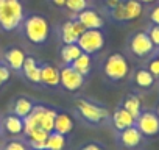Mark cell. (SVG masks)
Masks as SVG:
<instances>
[{"mask_svg": "<svg viewBox=\"0 0 159 150\" xmlns=\"http://www.w3.org/2000/svg\"><path fill=\"white\" fill-rule=\"evenodd\" d=\"M70 113L76 120L92 128L109 125L111 119V111L108 110V106L91 97H76L73 100Z\"/></svg>", "mask_w": 159, "mask_h": 150, "instance_id": "1", "label": "cell"}, {"mask_svg": "<svg viewBox=\"0 0 159 150\" xmlns=\"http://www.w3.org/2000/svg\"><path fill=\"white\" fill-rule=\"evenodd\" d=\"M100 73L108 85H117L125 82L131 73V64L126 55L112 52L106 55L100 63Z\"/></svg>", "mask_w": 159, "mask_h": 150, "instance_id": "2", "label": "cell"}, {"mask_svg": "<svg viewBox=\"0 0 159 150\" xmlns=\"http://www.w3.org/2000/svg\"><path fill=\"white\" fill-rule=\"evenodd\" d=\"M25 10L20 0H0V30L11 33L20 28Z\"/></svg>", "mask_w": 159, "mask_h": 150, "instance_id": "3", "label": "cell"}, {"mask_svg": "<svg viewBox=\"0 0 159 150\" xmlns=\"http://www.w3.org/2000/svg\"><path fill=\"white\" fill-rule=\"evenodd\" d=\"M20 28H22V35L25 36V39L34 45L45 44L48 39V35H50L48 21H47V17H44L41 14L25 16Z\"/></svg>", "mask_w": 159, "mask_h": 150, "instance_id": "4", "label": "cell"}, {"mask_svg": "<svg viewBox=\"0 0 159 150\" xmlns=\"http://www.w3.org/2000/svg\"><path fill=\"white\" fill-rule=\"evenodd\" d=\"M156 47L153 45L151 39L148 38L147 31H136L128 36L126 41V52L131 58L142 61V64L153 56Z\"/></svg>", "mask_w": 159, "mask_h": 150, "instance_id": "5", "label": "cell"}, {"mask_svg": "<svg viewBox=\"0 0 159 150\" xmlns=\"http://www.w3.org/2000/svg\"><path fill=\"white\" fill-rule=\"evenodd\" d=\"M136 127L145 138V141L156 139L159 136V117L153 108H143L136 117Z\"/></svg>", "mask_w": 159, "mask_h": 150, "instance_id": "6", "label": "cell"}, {"mask_svg": "<svg viewBox=\"0 0 159 150\" xmlns=\"http://www.w3.org/2000/svg\"><path fill=\"white\" fill-rule=\"evenodd\" d=\"M76 44L83 50V53L95 56L105 49L106 35L103 30H84V33L78 38Z\"/></svg>", "mask_w": 159, "mask_h": 150, "instance_id": "7", "label": "cell"}, {"mask_svg": "<svg viewBox=\"0 0 159 150\" xmlns=\"http://www.w3.org/2000/svg\"><path fill=\"white\" fill-rule=\"evenodd\" d=\"M59 88L66 92H78L88 83V78L76 72L72 66H59Z\"/></svg>", "mask_w": 159, "mask_h": 150, "instance_id": "8", "label": "cell"}, {"mask_svg": "<svg viewBox=\"0 0 159 150\" xmlns=\"http://www.w3.org/2000/svg\"><path fill=\"white\" fill-rule=\"evenodd\" d=\"M114 136H116V144L120 150H140L147 142L136 125H133L126 130L117 131V133H114Z\"/></svg>", "mask_w": 159, "mask_h": 150, "instance_id": "9", "label": "cell"}, {"mask_svg": "<svg viewBox=\"0 0 159 150\" xmlns=\"http://www.w3.org/2000/svg\"><path fill=\"white\" fill-rule=\"evenodd\" d=\"M129 85L131 88L134 89V92L140 94V92H150L154 86H156V80L154 77L150 73V70L142 64V66H137L134 70H131L129 73Z\"/></svg>", "mask_w": 159, "mask_h": 150, "instance_id": "10", "label": "cell"}, {"mask_svg": "<svg viewBox=\"0 0 159 150\" xmlns=\"http://www.w3.org/2000/svg\"><path fill=\"white\" fill-rule=\"evenodd\" d=\"M84 30L86 28L76 19L70 17L69 21H66L64 24H61L58 27V39L62 44H75L78 41V38L84 33Z\"/></svg>", "mask_w": 159, "mask_h": 150, "instance_id": "11", "label": "cell"}, {"mask_svg": "<svg viewBox=\"0 0 159 150\" xmlns=\"http://www.w3.org/2000/svg\"><path fill=\"white\" fill-rule=\"evenodd\" d=\"M25 50L19 45H10L7 47L3 52H2V59L10 69L11 72H16L20 75V70H22V66H24V61H25Z\"/></svg>", "mask_w": 159, "mask_h": 150, "instance_id": "12", "label": "cell"}, {"mask_svg": "<svg viewBox=\"0 0 159 150\" xmlns=\"http://www.w3.org/2000/svg\"><path fill=\"white\" fill-rule=\"evenodd\" d=\"M59 66L47 61H41V86L47 89L59 88Z\"/></svg>", "mask_w": 159, "mask_h": 150, "instance_id": "13", "label": "cell"}, {"mask_svg": "<svg viewBox=\"0 0 159 150\" xmlns=\"http://www.w3.org/2000/svg\"><path fill=\"white\" fill-rule=\"evenodd\" d=\"M20 77H24L28 83L34 86H41V61L36 59L33 55H27L22 70H20Z\"/></svg>", "mask_w": 159, "mask_h": 150, "instance_id": "14", "label": "cell"}, {"mask_svg": "<svg viewBox=\"0 0 159 150\" xmlns=\"http://www.w3.org/2000/svg\"><path fill=\"white\" fill-rule=\"evenodd\" d=\"M109 125L114 130V133L126 130L133 125H136V117L131 116L125 108H122L120 105H117L114 108V111L111 113V119H109Z\"/></svg>", "mask_w": 159, "mask_h": 150, "instance_id": "15", "label": "cell"}, {"mask_svg": "<svg viewBox=\"0 0 159 150\" xmlns=\"http://www.w3.org/2000/svg\"><path fill=\"white\" fill-rule=\"evenodd\" d=\"M72 17L76 19L86 30H103L105 28V19L102 17V14H98L95 10H91V8H86Z\"/></svg>", "mask_w": 159, "mask_h": 150, "instance_id": "16", "label": "cell"}, {"mask_svg": "<svg viewBox=\"0 0 159 150\" xmlns=\"http://www.w3.org/2000/svg\"><path fill=\"white\" fill-rule=\"evenodd\" d=\"M75 128V117L70 111L67 110H59L56 111V117H55V127L53 131L61 133L64 136H70L72 131Z\"/></svg>", "mask_w": 159, "mask_h": 150, "instance_id": "17", "label": "cell"}, {"mask_svg": "<svg viewBox=\"0 0 159 150\" xmlns=\"http://www.w3.org/2000/svg\"><path fill=\"white\" fill-rule=\"evenodd\" d=\"M2 128H3V134H10L13 138H22L25 131L24 119L16 114L8 113L2 116Z\"/></svg>", "mask_w": 159, "mask_h": 150, "instance_id": "18", "label": "cell"}, {"mask_svg": "<svg viewBox=\"0 0 159 150\" xmlns=\"http://www.w3.org/2000/svg\"><path fill=\"white\" fill-rule=\"evenodd\" d=\"M38 102L33 99V97H28V96H17L11 100L10 103V113L11 114H16L22 119H25L34 108Z\"/></svg>", "mask_w": 159, "mask_h": 150, "instance_id": "19", "label": "cell"}, {"mask_svg": "<svg viewBox=\"0 0 159 150\" xmlns=\"http://www.w3.org/2000/svg\"><path fill=\"white\" fill-rule=\"evenodd\" d=\"M122 108H125L131 116H134V117H137L139 114H140V111L145 108L143 106V103H142V99H140V96L137 94V92H128L122 100H120V103H119Z\"/></svg>", "mask_w": 159, "mask_h": 150, "instance_id": "20", "label": "cell"}, {"mask_svg": "<svg viewBox=\"0 0 159 150\" xmlns=\"http://www.w3.org/2000/svg\"><path fill=\"white\" fill-rule=\"evenodd\" d=\"M76 72H80L83 75V77H86L88 80L91 78V73L94 70V56L88 55V53H81L72 64H70Z\"/></svg>", "mask_w": 159, "mask_h": 150, "instance_id": "21", "label": "cell"}, {"mask_svg": "<svg viewBox=\"0 0 159 150\" xmlns=\"http://www.w3.org/2000/svg\"><path fill=\"white\" fill-rule=\"evenodd\" d=\"M83 53V50L80 49V45L75 44H62L59 47V58H61V66H70L80 55Z\"/></svg>", "mask_w": 159, "mask_h": 150, "instance_id": "22", "label": "cell"}, {"mask_svg": "<svg viewBox=\"0 0 159 150\" xmlns=\"http://www.w3.org/2000/svg\"><path fill=\"white\" fill-rule=\"evenodd\" d=\"M123 10H125V22L136 21L143 13V3L139 0H123Z\"/></svg>", "mask_w": 159, "mask_h": 150, "instance_id": "23", "label": "cell"}, {"mask_svg": "<svg viewBox=\"0 0 159 150\" xmlns=\"http://www.w3.org/2000/svg\"><path fill=\"white\" fill-rule=\"evenodd\" d=\"M67 145H69V136H64L61 133L52 131L47 136L44 150H66Z\"/></svg>", "mask_w": 159, "mask_h": 150, "instance_id": "24", "label": "cell"}, {"mask_svg": "<svg viewBox=\"0 0 159 150\" xmlns=\"http://www.w3.org/2000/svg\"><path fill=\"white\" fill-rule=\"evenodd\" d=\"M56 111H58V108L50 106V105H45V108H44V111H42V116H41V128H44V130L48 131V133L53 131Z\"/></svg>", "mask_w": 159, "mask_h": 150, "instance_id": "25", "label": "cell"}, {"mask_svg": "<svg viewBox=\"0 0 159 150\" xmlns=\"http://www.w3.org/2000/svg\"><path fill=\"white\" fill-rule=\"evenodd\" d=\"M0 150H30V147L27 145V142L22 136V138H11V139L5 141Z\"/></svg>", "mask_w": 159, "mask_h": 150, "instance_id": "26", "label": "cell"}, {"mask_svg": "<svg viewBox=\"0 0 159 150\" xmlns=\"http://www.w3.org/2000/svg\"><path fill=\"white\" fill-rule=\"evenodd\" d=\"M88 7H89V0H66L64 8H67L72 13V16H75L78 13H81L83 10H86Z\"/></svg>", "mask_w": 159, "mask_h": 150, "instance_id": "27", "label": "cell"}, {"mask_svg": "<svg viewBox=\"0 0 159 150\" xmlns=\"http://www.w3.org/2000/svg\"><path fill=\"white\" fill-rule=\"evenodd\" d=\"M143 66L150 70V73L154 77V80L159 82V58L153 55L151 58H148V59L143 63Z\"/></svg>", "mask_w": 159, "mask_h": 150, "instance_id": "28", "label": "cell"}, {"mask_svg": "<svg viewBox=\"0 0 159 150\" xmlns=\"http://www.w3.org/2000/svg\"><path fill=\"white\" fill-rule=\"evenodd\" d=\"M145 31H147L148 38L151 39L153 45H154L156 49H159V25H150Z\"/></svg>", "mask_w": 159, "mask_h": 150, "instance_id": "29", "label": "cell"}, {"mask_svg": "<svg viewBox=\"0 0 159 150\" xmlns=\"http://www.w3.org/2000/svg\"><path fill=\"white\" fill-rule=\"evenodd\" d=\"M78 150H108V147L100 141H91V142L81 144L78 147Z\"/></svg>", "mask_w": 159, "mask_h": 150, "instance_id": "30", "label": "cell"}, {"mask_svg": "<svg viewBox=\"0 0 159 150\" xmlns=\"http://www.w3.org/2000/svg\"><path fill=\"white\" fill-rule=\"evenodd\" d=\"M10 78H11V69L0 59V80H2L3 85H5V83L10 82Z\"/></svg>", "mask_w": 159, "mask_h": 150, "instance_id": "31", "label": "cell"}, {"mask_svg": "<svg viewBox=\"0 0 159 150\" xmlns=\"http://www.w3.org/2000/svg\"><path fill=\"white\" fill-rule=\"evenodd\" d=\"M148 19H150L151 25H159V5H154V7L150 10Z\"/></svg>", "mask_w": 159, "mask_h": 150, "instance_id": "32", "label": "cell"}, {"mask_svg": "<svg viewBox=\"0 0 159 150\" xmlns=\"http://www.w3.org/2000/svg\"><path fill=\"white\" fill-rule=\"evenodd\" d=\"M120 2H122V0H103V5H105V8H106L108 11H111V10L116 8Z\"/></svg>", "mask_w": 159, "mask_h": 150, "instance_id": "33", "label": "cell"}, {"mask_svg": "<svg viewBox=\"0 0 159 150\" xmlns=\"http://www.w3.org/2000/svg\"><path fill=\"white\" fill-rule=\"evenodd\" d=\"M50 3L55 5L56 8H64L66 7V0H50Z\"/></svg>", "mask_w": 159, "mask_h": 150, "instance_id": "34", "label": "cell"}, {"mask_svg": "<svg viewBox=\"0 0 159 150\" xmlns=\"http://www.w3.org/2000/svg\"><path fill=\"white\" fill-rule=\"evenodd\" d=\"M140 3H156L157 0H139Z\"/></svg>", "mask_w": 159, "mask_h": 150, "instance_id": "35", "label": "cell"}, {"mask_svg": "<svg viewBox=\"0 0 159 150\" xmlns=\"http://www.w3.org/2000/svg\"><path fill=\"white\" fill-rule=\"evenodd\" d=\"M3 142H5V134H2V133H0V148H2Z\"/></svg>", "mask_w": 159, "mask_h": 150, "instance_id": "36", "label": "cell"}, {"mask_svg": "<svg viewBox=\"0 0 159 150\" xmlns=\"http://www.w3.org/2000/svg\"><path fill=\"white\" fill-rule=\"evenodd\" d=\"M153 110H154V113H156V114H157V117H159V100H157V103H156V106H154Z\"/></svg>", "mask_w": 159, "mask_h": 150, "instance_id": "37", "label": "cell"}, {"mask_svg": "<svg viewBox=\"0 0 159 150\" xmlns=\"http://www.w3.org/2000/svg\"><path fill=\"white\" fill-rule=\"evenodd\" d=\"M0 133L3 134V128H2V116H0Z\"/></svg>", "mask_w": 159, "mask_h": 150, "instance_id": "38", "label": "cell"}, {"mask_svg": "<svg viewBox=\"0 0 159 150\" xmlns=\"http://www.w3.org/2000/svg\"><path fill=\"white\" fill-rule=\"evenodd\" d=\"M153 55H154V56H157V58H159V49H156V50H154V53H153Z\"/></svg>", "mask_w": 159, "mask_h": 150, "instance_id": "39", "label": "cell"}, {"mask_svg": "<svg viewBox=\"0 0 159 150\" xmlns=\"http://www.w3.org/2000/svg\"><path fill=\"white\" fill-rule=\"evenodd\" d=\"M2 86H3V82H2V80H0V89H2Z\"/></svg>", "mask_w": 159, "mask_h": 150, "instance_id": "40", "label": "cell"}, {"mask_svg": "<svg viewBox=\"0 0 159 150\" xmlns=\"http://www.w3.org/2000/svg\"><path fill=\"white\" fill-rule=\"evenodd\" d=\"M156 86H157V89H159V82H157V83H156Z\"/></svg>", "mask_w": 159, "mask_h": 150, "instance_id": "41", "label": "cell"}, {"mask_svg": "<svg viewBox=\"0 0 159 150\" xmlns=\"http://www.w3.org/2000/svg\"><path fill=\"white\" fill-rule=\"evenodd\" d=\"M0 58H2V52H0Z\"/></svg>", "mask_w": 159, "mask_h": 150, "instance_id": "42", "label": "cell"}]
</instances>
